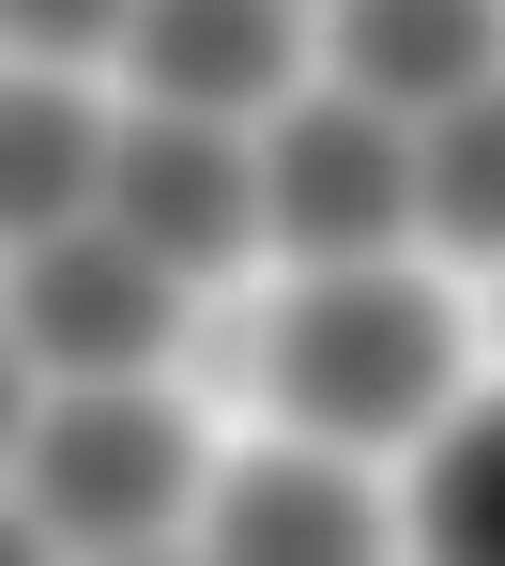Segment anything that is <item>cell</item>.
Listing matches in <instances>:
<instances>
[{
	"label": "cell",
	"instance_id": "obj_1",
	"mask_svg": "<svg viewBox=\"0 0 505 566\" xmlns=\"http://www.w3.org/2000/svg\"><path fill=\"white\" fill-rule=\"evenodd\" d=\"M261 382L276 413L322 444H399L444 429V382H460V306L399 261H306V291L261 322Z\"/></svg>",
	"mask_w": 505,
	"mask_h": 566
},
{
	"label": "cell",
	"instance_id": "obj_2",
	"mask_svg": "<svg viewBox=\"0 0 505 566\" xmlns=\"http://www.w3.org/2000/svg\"><path fill=\"white\" fill-rule=\"evenodd\" d=\"M200 521V413L154 382H62L15 444V536L46 552H169Z\"/></svg>",
	"mask_w": 505,
	"mask_h": 566
},
{
	"label": "cell",
	"instance_id": "obj_3",
	"mask_svg": "<svg viewBox=\"0 0 505 566\" xmlns=\"http://www.w3.org/2000/svg\"><path fill=\"white\" fill-rule=\"evenodd\" d=\"M413 214H429V154L368 93H306L276 107V154H261V230L292 261H383Z\"/></svg>",
	"mask_w": 505,
	"mask_h": 566
},
{
	"label": "cell",
	"instance_id": "obj_4",
	"mask_svg": "<svg viewBox=\"0 0 505 566\" xmlns=\"http://www.w3.org/2000/svg\"><path fill=\"white\" fill-rule=\"evenodd\" d=\"M169 322H185V276L123 230V214H77V230H46V245H15V353L62 382H123L169 353Z\"/></svg>",
	"mask_w": 505,
	"mask_h": 566
},
{
	"label": "cell",
	"instance_id": "obj_5",
	"mask_svg": "<svg viewBox=\"0 0 505 566\" xmlns=\"http://www.w3.org/2000/svg\"><path fill=\"white\" fill-rule=\"evenodd\" d=\"M107 214L169 261V276H230L245 245H261V154L200 123V107H169V123H123V154H107Z\"/></svg>",
	"mask_w": 505,
	"mask_h": 566
},
{
	"label": "cell",
	"instance_id": "obj_6",
	"mask_svg": "<svg viewBox=\"0 0 505 566\" xmlns=\"http://www.w3.org/2000/svg\"><path fill=\"white\" fill-rule=\"evenodd\" d=\"M200 536L230 566H368L383 552V490L353 474V444H245V460L214 474V505H200Z\"/></svg>",
	"mask_w": 505,
	"mask_h": 566
},
{
	"label": "cell",
	"instance_id": "obj_7",
	"mask_svg": "<svg viewBox=\"0 0 505 566\" xmlns=\"http://www.w3.org/2000/svg\"><path fill=\"white\" fill-rule=\"evenodd\" d=\"M123 62L154 77V107H200V123L292 107V0H138Z\"/></svg>",
	"mask_w": 505,
	"mask_h": 566
},
{
	"label": "cell",
	"instance_id": "obj_8",
	"mask_svg": "<svg viewBox=\"0 0 505 566\" xmlns=\"http://www.w3.org/2000/svg\"><path fill=\"white\" fill-rule=\"evenodd\" d=\"M337 77L368 107H460L505 77V0H337Z\"/></svg>",
	"mask_w": 505,
	"mask_h": 566
},
{
	"label": "cell",
	"instance_id": "obj_9",
	"mask_svg": "<svg viewBox=\"0 0 505 566\" xmlns=\"http://www.w3.org/2000/svg\"><path fill=\"white\" fill-rule=\"evenodd\" d=\"M107 154H123V123H107L93 93L15 77V107H0V214H15V245H46V230L107 214Z\"/></svg>",
	"mask_w": 505,
	"mask_h": 566
},
{
	"label": "cell",
	"instance_id": "obj_10",
	"mask_svg": "<svg viewBox=\"0 0 505 566\" xmlns=\"http://www.w3.org/2000/svg\"><path fill=\"white\" fill-rule=\"evenodd\" d=\"M413 552L505 566V398H475V413L429 429V460H413Z\"/></svg>",
	"mask_w": 505,
	"mask_h": 566
},
{
	"label": "cell",
	"instance_id": "obj_11",
	"mask_svg": "<svg viewBox=\"0 0 505 566\" xmlns=\"http://www.w3.org/2000/svg\"><path fill=\"white\" fill-rule=\"evenodd\" d=\"M429 230H444L460 261H491V276H505V77L429 123Z\"/></svg>",
	"mask_w": 505,
	"mask_h": 566
},
{
	"label": "cell",
	"instance_id": "obj_12",
	"mask_svg": "<svg viewBox=\"0 0 505 566\" xmlns=\"http://www.w3.org/2000/svg\"><path fill=\"white\" fill-rule=\"evenodd\" d=\"M0 15H15V46H31V62H93V46L138 31V0H0Z\"/></svg>",
	"mask_w": 505,
	"mask_h": 566
},
{
	"label": "cell",
	"instance_id": "obj_13",
	"mask_svg": "<svg viewBox=\"0 0 505 566\" xmlns=\"http://www.w3.org/2000/svg\"><path fill=\"white\" fill-rule=\"evenodd\" d=\"M491 337H505V306H491Z\"/></svg>",
	"mask_w": 505,
	"mask_h": 566
}]
</instances>
